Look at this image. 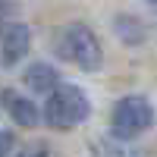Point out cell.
Instances as JSON below:
<instances>
[{"mask_svg": "<svg viewBox=\"0 0 157 157\" xmlns=\"http://www.w3.org/2000/svg\"><path fill=\"white\" fill-rule=\"evenodd\" d=\"M88 116H91V101L75 85H57L44 104V123L50 129H60V132L82 126Z\"/></svg>", "mask_w": 157, "mask_h": 157, "instance_id": "cell-2", "label": "cell"}, {"mask_svg": "<svg viewBox=\"0 0 157 157\" xmlns=\"http://www.w3.org/2000/svg\"><path fill=\"white\" fill-rule=\"evenodd\" d=\"M54 50H57L60 60H66V63H72V66L85 69V72H98L101 63H104L101 41L85 22H66L63 29H57Z\"/></svg>", "mask_w": 157, "mask_h": 157, "instance_id": "cell-1", "label": "cell"}, {"mask_svg": "<svg viewBox=\"0 0 157 157\" xmlns=\"http://www.w3.org/2000/svg\"><path fill=\"white\" fill-rule=\"evenodd\" d=\"M19 157H54L44 145H32V148H25V151H19Z\"/></svg>", "mask_w": 157, "mask_h": 157, "instance_id": "cell-8", "label": "cell"}, {"mask_svg": "<svg viewBox=\"0 0 157 157\" xmlns=\"http://www.w3.org/2000/svg\"><path fill=\"white\" fill-rule=\"evenodd\" d=\"M151 3H157V0H151Z\"/></svg>", "mask_w": 157, "mask_h": 157, "instance_id": "cell-9", "label": "cell"}, {"mask_svg": "<svg viewBox=\"0 0 157 157\" xmlns=\"http://www.w3.org/2000/svg\"><path fill=\"white\" fill-rule=\"evenodd\" d=\"M3 104H6V110H10V116L16 120L22 129H32V126H38V107L29 101V98H19V94H13V91H6L3 94Z\"/></svg>", "mask_w": 157, "mask_h": 157, "instance_id": "cell-6", "label": "cell"}, {"mask_svg": "<svg viewBox=\"0 0 157 157\" xmlns=\"http://www.w3.org/2000/svg\"><path fill=\"white\" fill-rule=\"evenodd\" d=\"M32 47V32L29 25H19V22H6L0 25V57H3L6 66L19 63Z\"/></svg>", "mask_w": 157, "mask_h": 157, "instance_id": "cell-4", "label": "cell"}, {"mask_svg": "<svg viewBox=\"0 0 157 157\" xmlns=\"http://www.w3.org/2000/svg\"><path fill=\"white\" fill-rule=\"evenodd\" d=\"M151 126H154V110H151L148 98L129 94L123 101H116V107H113V135L135 138L141 132H148Z\"/></svg>", "mask_w": 157, "mask_h": 157, "instance_id": "cell-3", "label": "cell"}, {"mask_svg": "<svg viewBox=\"0 0 157 157\" xmlns=\"http://www.w3.org/2000/svg\"><path fill=\"white\" fill-rule=\"evenodd\" d=\"M22 82L29 85L32 91H41V94L47 91V94H50V91H54V88L60 85V72H57L54 66H50V63H32V66L25 69Z\"/></svg>", "mask_w": 157, "mask_h": 157, "instance_id": "cell-5", "label": "cell"}, {"mask_svg": "<svg viewBox=\"0 0 157 157\" xmlns=\"http://www.w3.org/2000/svg\"><path fill=\"white\" fill-rule=\"evenodd\" d=\"M13 145H16V135L13 132H0V157H10Z\"/></svg>", "mask_w": 157, "mask_h": 157, "instance_id": "cell-7", "label": "cell"}]
</instances>
